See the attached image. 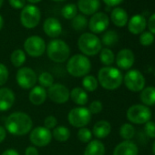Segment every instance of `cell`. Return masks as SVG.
<instances>
[{"instance_id": "1", "label": "cell", "mask_w": 155, "mask_h": 155, "mask_svg": "<svg viewBox=\"0 0 155 155\" xmlns=\"http://www.w3.org/2000/svg\"><path fill=\"white\" fill-rule=\"evenodd\" d=\"M33 128L31 117L22 111L11 113L5 121V129L8 133L14 136H24L28 134Z\"/></svg>"}, {"instance_id": "2", "label": "cell", "mask_w": 155, "mask_h": 155, "mask_svg": "<svg viewBox=\"0 0 155 155\" xmlns=\"http://www.w3.org/2000/svg\"><path fill=\"white\" fill-rule=\"evenodd\" d=\"M97 80L99 84L107 91H115L123 82L121 71L114 67H103L98 72Z\"/></svg>"}, {"instance_id": "3", "label": "cell", "mask_w": 155, "mask_h": 155, "mask_svg": "<svg viewBox=\"0 0 155 155\" xmlns=\"http://www.w3.org/2000/svg\"><path fill=\"white\" fill-rule=\"evenodd\" d=\"M91 70V62L88 57L82 54H76L70 57L67 62L68 73L75 78H83Z\"/></svg>"}, {"instance_id": "4", "label": "cell", "mask_w": 155, "mask_h": 155, "mask_svg": "<svg viewBox=\"0 0 155 155\" xmlns=\"http://www.w3.org/2000/svg\"><path fill=\"white\" fill-rule=\"evenodd\" d=\"M48 58L55 63H64L69 58V46L62 39H52L46 48Z\"/></svg>"}, {"instance_id": "5", "label": "cell", "mask_w": 155, "mask_h": 155, "mask_svg": "<svg viewBox=\"0 0 155 155\" xmlns=\"http://www.w3.org/2000/svg\"><path fill=\"white\" fill-rule=\"evenodd\" d=\"M78 47L82 55L86 57H93L99 54L102 48V44L95 34L83 33L78 39Z\"/></svg>"}, {"instance_id": "6", "label": "cell", "mask_w": 155, "mask_h": 155, "mask_svg": "<svg viewBox=\"0 0 155 155\" xmlns=\"http://www.w3.org/2000/svg\"><path fill=\"white\" fill-rule=\"evenodd\" d=\"M91 115L88 108L78 106L69 110L68 113V120L72 127L81 129L86 127L91 122Z\"/></svg>"}, {"instance_id": "7", "label": "cell", "mask_w": 155, "mask_h": 155, "mask_svg": "<svg viewBox=\"0 0 155 155\" xmlns=\"http://www.w3.org/2000/svg\"><path fill=\"white\" fill-rule=\"evenodd\" d=\"M127 120L133 124H145L151 118V111L149 107L143 104L130 106L126 112Z\"/></svg>"}, {"instance_id": "8", "label": "cell", "mask_w": 155, "mask_h": 155, "mask_svg": "<svg viewBox=\"0 0 155 155\" xmlns=\"http://www.w3.org/2000/svg\"><path fill=\"white\" fill-rule=\"evenodd\" d=\"M18 85L23 90H31L38 82V75L34 69L28 67H21L16 74Z\"/></svg>"}, {"instance_id": "9", "label": "cell", "mask_w": 155, "mask_h": 155, "mask_svg": "<svg viewBox=\"0 0 155 155\" xmlns=\"http://www.w3.org/2000/svg\"><path fill=\"white\" fill-rule=\"evenodd\" d=\"M41 13L34 5L25 6L20 14V22L26 28H35L40 22Z\"/></svg>"}, {"instance_id": "10", "label": "cell", "mask_w": 155, "mask_h": 155, "mask_svg": "<svg viewBox=\"0 0 155 155\" xmlns=\"http://www.w3.org/2000/svg\"><path fill=\"white\" fill-rule=\"evenodd\" d=\"M123 82L129 91L139 92L145 87V78L140 70L130 69L123 77Z\"/></svg>"}, {"instance_id": "11", "label": "cell", "mask_w": 155, "mask_h": 155, "mask_svg": "<svg viewBox=\"0 0 155 155\" xmlns=\"http://www.w3.org/2000/svg\"><path fill=\"white\" fill-rule=\"evenodd\" d=\"M47 48L45 40L39 36H30L24 42V49L32 58L41 57Z\"/></svg>"}, {"instance_id": "12", "label": "cell", "mask_w": 155, "mask_h": 155, "mask_svg": "<svg viewBox=\"0 0 155 155\" xmlns=\"http://www.w3.org/2000/svg\"><path fill=\"white\" fill-rule=\"evenodd\" d=\"M29 140L35 147H45L52 140L51 130L44 126L36 127L29 132Z\"/></svg>"}, {"instance_id": "13", "label": "cell", "mask_w": 155, "mask_h": 155, "mask_svg": "<svg viewBox=\"0 0 155 155\" xmlns=\"http://www.w3.org/2000/svg\"><path fill=\"white\" fill-rule=\"evenodd\" d=\"M70 91L61 83H54L47 90L48 98L56 104H64L69 100Z\"/></svg>"}, {"instance_id": "14", "label": "cell", "mask_w": 155, "mask_h": 155, "mask_svg": "<svg viewBox=\"0 0 155 155\" xmlns=\"http://www.w3.org/2000/svg\"><path fill=\"white\" fill-rule=\"evenodd\" d=\"M110 24V18L107 14L103 12H97L92 15L89 22V28L93 34H100L104 32Z\"/></svg>"}, {"instance_id": "15", "label": "cell", "mask_w": 155, "mask_h": 155, "mask_svg": "<svg viewBox=\"0 0 155 155\" xmlns=\"http://www.w3.org/2000/svg\"><path fill=\"white\" fill-rule=\"evenodd\" d=\"M115 61L118 68H120V69H130L133 66L135 61L134 53L129 48H123L118 52L115 58Z\"/></svg>"}, {"instance_id": "16", "label": "cell", "mask_w": 155, "mask_h": 155, "mask_svg": "<svg viewBox=\"0 0 155 155\" xmlns=\"http://www.w3.org/2000/svg\"><path fill=\"white\" fill-rule=\"evenodd\" d=\"M16 101L14 91L9 88L0 89V111H7L10 110Z\"/></svg>"}, {"instance_id": "17", "label": "cell", "mask_w": 155, "mask_h": 155, "mask_svg": "<svg viewBox=\"0 0 155 155\" xmlns=\"http://www.w3.org/2000/svg\"><path fill=\"white\" fill-rule=\"evenodd\" d=\"M43 30L49 38H56L62 33V26L57 18H48L43 24Z\"/></svg>"}, {"instance_id": "18", "label": "cell", "mask_w": 155, "mask_h": 155, "mask_svg": "<svg viewBox=\"0 0 155 155\" xmlns=\"http://www.w3.org/2000/svg\"><path fill=\"white\" fill-rule=\"evenodd\" d=\"M48 98L47 90L39 85L33 87L28 93V101L35 106H40L45 103Z\"/></svg>"}, {"instance_id": "19", "label": "cell", "mask_w": 155, "mask_h": 155, "mask_svg": "<svg viewBox=\"0 0 155 155\" xmlns=\"http://www.w3.org/2000/svg\"><path fill=\"white\" fill-rule=\"evenodd\" d=\"M138 146L131 140H123L120 142L113 150V155H138Z\"/></svg>"}, {"instance_id": "20", "label": "cell", "mask_w": 155, "mask_h": 155, "mask_svg": "<svg viewBox=\"0 0 155 155\" xmlns=\"http://www.w3.org/2000/svg\"><path fill=\"white\" fill-rule=\"evenodd\" d=\"M100 7V0H79L77 8L82 14L91 16L97 13Z\"/></svg>"}, {"instance_id": "21", "label": "cell", "mask_w": 155, "mask_h": 155, "mask_svg": "<svg viewBox=\"0 0 155 155\" xmlns=\"http://www.w3.org/2000/svg\"><path fill=\"white\" fill-rule=\"evenodd\" d=\"M146 19L141 15H135L128 21V29L133 35L141 34L146 28Z\"/></svg>"}, {"instance_id": "22", "label": "cell", "mask_w": 155, "mask_h": 155, "mask_svg": "<svg viewBox=\"0 0 155 155\" xmlns=\"http://www.w3.org/2000/svg\"><path fill=\"white\" fill-rule=\"evenodd\" d=\"M69 99L78 106L85 107L89 101L88 92L81 87H75L69 92Z\"/></svg>"}, {"instance_id": "23", "label": "cell", "mask_w": 155, "mask_h": 155, "mask_svg": "<svg viewBox=\"0 0 155 155\" xmlns=\"http://www.w3.org/2000/svg\"><path fill=\"white\" fill-rule=\"evenodd\" d=\"M91 131L97 139H104L110 135L111 131V125L108 120H101L94 124Z\"/></svg>"}, {"instance_id": "24", "label": "cell", "mask_w": 155, "mask_h": 155, "mask_svg": "<svg viewBox=\"0 0 155 155\" xmlns=\"http://www.w3.org/2000/svg\"><path fill=\"white\" fill-rule=\"evenodd\" d=\"M110 19L116 27L122 28L128 24L129 17H128V14L125 9H123L121 8H115L111 11Z\"/></svg>"}, {"instance_id": "25", "label": "cell", "mask_w": 155, "mask_h": 155, "mask_svg": "<svg viewBox=\"0 0 155 155\" xmlns=\"http://www.w3.org/2000/svg\"><path fill=\"white\" fill-rule=\"evenodd\" d=\"M105 145L100 140H91L84 150L83 155H104L105 154Z\"/></svg>"}, {"instance_id": "26", "label": "cell", "mask_w": 155, "mask_h": 155, "mask_svg": "<svg viewBox=\"0 0 155 155\" xmlns=\"http://www.w3.org/2000/svg\"><path fill=\"white\" fill-rule=\"evenodd\" d=\"M140 101L143 103V105L149 107V106H154L155 105V87H147L144 88L140 91Z\"/></svg>"}, {"instance_id": "27", "label": "cell", "mask_w": 155, "mask_h": 155, "mask_svg": "<svg viewBox=\"0 0 155 155\" xmlns=\"http://www.w3.org/2000/svg\"><path fill=\"white\" fill-rule=\"evenodd\" d=\"M51 133H52V138L59 142H65L68 140V139L70 138L69 129L62 125L57 126L55 129H53Z\"/></svg>"}, {"instance_id": "28", "label": "cell", "mask_w": 155, "mask_h": 155, "mask_svg": "<svg viewBox=\"0 0 155 155\" xmlns=\"http://www.w3.org/2000/svg\"><path fill=\"white\" fill-rule=\"evenodd\" d=\"M26 59H27V56H26V53L24 50L18 48V49H15L12 53H11V56H10V61L12 63V65L15 67V68H21L25 62H26Z\"/></svg>"}, {"instance_id": "29", "label": "cell", "mask_w": 155, "mask_h": 155, "mask_svg": "<svg viewBox=\"0 0 155 155\" xmlns=\"http://www.w3.org/2000/svg\"><path fill=\"white\" fill-rule=\"evenodd\" d=\"M99 87V81L97 80V78L94 77L93 75H87L83 77L82 80V88L88 92H93L97 91Z\"/></svg>"}, {"instance_id": "30", "label": "cell", "mask_w": 155, "mask_h": 155, "mask_svg": "<svg viewBox=\"0 0 155 155\" xmlns=\"http://www.w3.org/2000/svg\"><path fill=\"white\" fill-rule=\"evenodd\" d=\"M100 60L105 67H110L115 61V55L111 49L105 48L100 52Z\"/></svg>"}, {"instance_id": "31", "label": "cell", "mask_w": 155, "mask_h": 155, "mask_svg": "<svg viewBox=\"0 0 155 155\" xmlns=\"http://www.w3.org/2000/svg\"><path fill=\"white\" fill-rule=\"evenodd\" d=\"M101 41V44L105 45L106 47H112L119 41V36L116 31L108 30L103 34Z\"/></svg>"}, {"instance_id": "32", "label": "cell", "mask_w": 155, "mask_h": 155, "mask_svg": "<svg viewBox=\"0 0 155 155\" xmlns=\"http://www.w3.org/2000/svg\"><path fill=\"white\" fill-rule=\"evenodd\" d=\"M38 81L39 83V86L45 89H48L54 84V77L50 72L44 71L40 73L38 77Z\"/></svg>"}, {"instance_id": "33", "label": "cell", "mask_w": 155, "mask_h": 155, "mask_svg": "<svg viewBox=\"0 0 155 155\" xmlns=\"http://www.w3.org/2000/svg\"><path fill=\"white\" fill-rule=\"evenodd\" d=\"M120 135L124 140H130L135 135V128L130 123H124L120 128Z\"/></svg>"}, {"instance_id": "34", "label": "cell", "mask_w": 155, "mask_h": 155, "mask_svg": "<svg viewBox=\"0 0 155 155\" xmlns=\"http://www.w3.org/2000/svg\"><path fill=\"white\" fill-rule=\"evenodd\" d=\"M72 28L77 30V31H81L87 28L88 26V19L84 15H77L73 19H72Z\"/></svg>"}, {"instance_id": "35", "label": "cell", "mask_w": 155, "mask_h": 155, "mask_svg": "<svg viewBox=\"0 0 155 155\" xmlns=\"http://www.w3.org/2000/svg\"><path fill=\"white\" fill-rule=\"evenodd\" d=\"M92 136H93L92 131L87 127L79 129L78 133H77L78 139H79L80 141H81L83 143H89L92 140Z\"/></svg>"}, {"instance_id": "36", "label": "cell", "mask_w": 155, "mask_h": 155, "mask_svg": "<svg viewBox=\"0 0 155 155\" xmlns=\"http://www.w3.org/2000/svg\"><path fill=\"white\" fill-rule=\"evenodd\" d=\"M62 16L66 18V19H73L78 13V8L75 4H68L66 6L63 7L62 10H61Z\"/></svg>"}, {"instance_id": "37", "label": "cell", "mask_w": 155, "mask_h": 155, "mask_svg": "<svg viewBox=\"0 0 155 155\" xmlns=\"http://www.w3.org/2000/svg\"><path fill=\"white\" fill-rule=\"evenodd\" d=\"M154 42V35L149 32H142L140 36V43L144 47L150 46Z\"/></svg>"}, {"instance_id": "38", "label": "cell", "mask_w": 155, "mask_h": 155, "mask_svg": "<svg viewBox=\"0 0 155 155\" xmlns=\"http://www.w3.org/2000/svg\"><path fill=\"white\" fill-rule=\"evenodd\" d=\"M8 77L9 71L8 67L3 63H0V87H2L7 83V81H8Z\"/></svg>"}, {"instance_id": "39", "label": "cell", "mask_w": 155, "mask_h": 155, "mask_svg": "<svg viewBox=\"0 0 155 155\" xmlns=\"http://www.w3.org/2000/svg\"><path fill=\"white\" fill-rule=\"evenodd\" d=\"M89 110L91 111V114H99L103 110V105L102 102L99 100H95L91 101L89 105Z\"/></svg>"}, {"instance_id": "40", "label": "cell", "mask_w": 155, "mask_h": 155, "mask_svg": "<svg viewBox=\"0 0 155 155\" xmlns=\"http://www.w3.org/2000/svg\"><path fill=\"white\" fill-rule=\"evenodd\" d=\"M58 126V119L54 115H48L44 120V127L51 130Z\"/></svg>"}, {"instance_id": "41", "label": "cell", "mask_w": 155, "mask_h": 155, "mask_svg": "<svg viewBox=\"0 0 155 155\" xmlns=\"http://www.w3.org/2000/svg\"><path fill=\"white\" fill-rule=\"evenodd\" d=\"M144 131L149 138L155 139V122L151 120L146 122L144 125Z\"/></svg>"}, {"instance_id": "42", "label": "cell", "mask_w": 155, "mask_h": 155, "mask_svg": "<svg viewBox=\"0 0 155 155\" xmlns=\"http://www.w3.org/2000/svg\"><path fill=\"white\" fill-rule=\"evenodd\" d=\"M9 4L16 9H23L26 6V0H9Z\"/></svg>"}, {"instance_id": "43", "label": "cell", "mask_w": 155, "mask_h": 155, "mask_svg": "<svg viewBox=\"0 0 155 155\" xmlns=\"http://www.w3.org/2000/svg\"><path fill=\"white\" fill-rule=\"evenodd\" d=\"M147 26H148L150 32L154 35L155 34V13L150 17V18L147 22Z\"/></svg>"}, {"instance_id": "44", "label": "cell", "mask_w": 155, "mask_h": 155, "mask_svg": "<svg viewBox=\"0 0 155 155\" xmlns=\"http://www.w3.org/2000/svg\"><path fill=\"white\" fill-rule=\"evenodd\" d=\"M25 155H39L38 150L35 146H28L25 150Z\"/></svg>"}, {"instance_id": "45", "label": "cell", "mask_w": 155, "mask_h": 155, "mask_svg": "<svg viewBox=\"0 0 155 155\" xmlns=\"http://www.w3.org/2000/svg\"><path fill=\"white\" fill-rule=\"evenodd\" d=\"M123 0H103V2L109 7H116L120 5Z\"/></svg>"}, {"instance_id": "46", "label": "cell", "mask_w": 155, "mask_h": 155, "mask_svg": "<svg viewBox=\"0 0 155 155\" xmlns=\"http://www.w3.org/2000/svg\"><path fill=\"white\" fill-rule=\"evenodd\" d=\"M7 133H8V131H7V130L5 129V127L0 126V143H2V142L6 140V138H7Z\"/></svg>"}, {"instance_id": "47", "label": "cell", "mask_w": 155, "mask_h": 155, "mask_svg": "<svg viewBox=\"0 0 155 155\" xmlns=\"http://www.w3.org/2000/svg\"><path fill=\"white\" fill-rule=\"evenodd\" d=\"M1 155H20V154L15 149H8V150H4Z\"/></svg>"}, {"instance_id": "48", "label": "cell", "mask_w": 155, "mask_h": 155, "mask_svg": "<svg viewBox=\"0 0 155 155\" xmlns=\"http://www.w3.org/2000/svg\"><path fill=\"white\" fill-rule=\"evenodd\" d=\"M3 26H4V19H3L2 16H1V15H0V30H1V29H2Z\"/></svg>"}, {"instance_id": "49", "label": "cell", "mask_w": 155, "mask_h": 155, "mask_svg": "<svg viewBox=\"0 0 155 155\" xmlns=\"http://www.w3.org/2000/svg\"><path fill=\"white\" fill-rule=\"evenodd\" d=\"M28 1L29 3H31V4H36V3H38V2H40L41 0H28Z\"/></svg>"}, {"instance_id": "50", "label": "cell", "mask_w": 155, "mask_h": 155, "mask_svg": "<svg viewBox=\"0 0 155 155\" xmlns=\"http://www.w3.org/2000/svg\"><path fill=\"white\" fill-rule=\"evenodd\" d=\"M152 152H153V154L155 155V140H154V142H153V144H152Z\"/></svg>"}, {"instance_id": "51", "label": "cell", "mask_w": 155, "mask_h": 155, "mask_svg": "<svg viewBox=\"0 0 155 155\" xmlns=\"http://www.w3.org/2000/svg\"><path fill=\"white\" fill-rule=\"evenodd\" d=\"M3 3H4V0H0V8H2V6H3Z\"/></svg>"}, {"instance_id": "52", "label": "cell", "mask_w": 155, "mask_h": 155, "mask_svg": "<svg viewBox=\"0 0 155 155\" xmlns=\"http://www.w3.org/2000/svg\"><path fill=\"white\" fill-rule=\"evenodd\" d=\"M55 2H60V1H64V0H53Z\"/></svg>"}]
</instances>
